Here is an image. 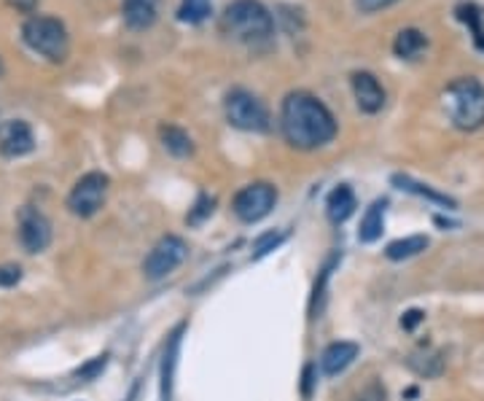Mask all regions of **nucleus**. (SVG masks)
<instances>
[{"mask_svg":"<svg viewBox=\"0 0 484 401\" xmlns=\"http://www.w3.org/2000/svg\"><path fill=\"white\" fill-rule=\"evenodd\" d=\"M355 359H358V345H355V342H344V340H342V342H333V345H328V348L323 351L321 356L323 375L333 378V375L344 372Z\"/></svg>","mask_w":484,"mask_h":401,"instance_id":"obj_12","label":"nucleus"},{"mask_svg":"<svg viewBox=\"0 0 484 401\" xmlns=\"http://www.w3.org/2000/svg\"><path fill=\"white\" fill-rule=\"evenodd\" d=\"M108 176L103 173H87L76 187L73 192L68 195V207L73 215H81V218H89L95 215L103 202H105V195H108Z\"/></svg>","mask_w":484,"mask_h":401,"instance_id":"obj_7","label":"nucleus"},{"mask_svg":"<svg viewBox=\"0 0 484 401\" xmlns=\"http://www.w3.org/2000/svg\"><path fill=\"white\" fill-rule=\"evenodd\" d=\"M280 242H283V234H278V232H267V234H261V237L253 242V256L261 259V256H267L269 251H275Z\"/></svg>","mask_w":484,"mask_h":401,"instance_id":"obj_23","label":"nucleus"},{"mask_svg":"<svg viewBox=\"0 0 484 401\" xmlns=\"http://www.w3.org/2000/svg\"><path fill=\"white\" fill-rule=\"evenodd\" d=\"M444 111L450 122L463 130L474 132L484 124V87L477 78H458L444 92Z\"/></svg>","mask_w":484,"mask_h":401,"instance_id":"obj_3","label":"nucleus"},{"mask_svg":"<svg viewBox=\"0 0 484 401\" xmlns=\"http://www.w3.org/2000/svg\"><path fill=\"white\" fill-rule=\"evenodd\" d=\"M423 318H425V313H420V310H409V313L401 318V326H404L406 332H412V329H415Z\"/></svg>","mask_w":484,"mask_h":401,"instance_id":"obj_27","label":"nucleus"},{"mask_svg":"<svg viewBox=\"0 0 484 401\" xmlns=\"http://www.w3.org/2000/svg\"><path fill=\"white\" fill-rule=\"evenodd\" d=\"M175 351H178V337H172L169 351L164 356V369H161V401H169V388H172V367H175Z\"/></svg>","mask_w":484,"mask_h":401,"instance_id":"obj_22","label":"nucleus"},{"mask_svg":"<svg viewBox=\"0 0 484 401\" xmlns=\"http://www.w3.org/2000/svg\"><path fill=\"white\" fill-rule=\"evenodd\" d=\"M221 30L234 41L261 43L272 35L275 22L259 0H234L221 16Z\"/></svg>","mask_w":484,"mask_h":401,"instance_id":"obj_2","label":"nucleus"},{"mask_svg":"<svg viewBox=\"0 0 484 401\" xmlns=\"http://www.w3.org/2000/svg\"><path fill=\"white\" fill-rule=\"evenodd\" d=\"M393 184H396L398 189L409 192V195L425 197V200L436 202V205H444V207H455V205H458L452 197H447V195H442V192H436V189H431V187H425V184H417V181L409 178V176H393Z\"/></svg>","mask_w":484,"mask_h":401,"instance_id":"obj_17","label":"nucleus"},{"mask_svg":"<svg viewBox=\"0 0 484 401\" xmlns=\"http://www.w3.org/2000/svg\"><path fill=\"white\" fill-rule=\"evenodd\" d=\"M22 38L35 54L46 57L51 62H62L68 57V49H70L68 30L54 16H41V14L30 16L22 27Z\"/></svg>","mask_w":484,"mask_h":401,"instance_id":"obj_4","label":"nucleus"},{"mask_svg":"<svg viewBox=\"0 0 484 401\" xmlns=\"http://www.w3.org/2000/svg\"><path fill=\"white\" fill-rule=\"evenodd\" d=\"M275 202H278V192H275L272 184H264V181L261 184H251V187L237 192L234 213H237L240 221L256 223V221H261V218H267L272 213Z\"/></svg>","mask_w":484,"mask_h":401,"instance_id":"obj_8","label":"nucleus"},{"mask_svg":"<svg viewBox=\"0 0 484 401\" xmlns=\"http://www.w3.org/2000/svg\"><path fill=\"white\" fill-rule=\"evenodd\" d=\"M352 95H355V103H358V108L363 114H377L385 105V89H382V84L377 81V76H371L366 70L352 73Z\"/></svg>","mask_w":484,"mask_h":401,"instance_id":"obj_11","label":"nucleus"},{"mask_svg":"<svg viewBox=\"0 0 484 401\" xmlns=\"http://www.w3.org/2000/svg\"><path fill=\"white\" fill-rule=\"evenodd\" d=\"M313 386H315V380H313V367H307L305 369V386H302V394L310 399L313 396Z\"/></svg>","mask_w":484,"mask_h":401,"instance_id":"obj_28","label":"nucleus"},{"mask_svg":"<svg viewBox=\"0 0 484 401\" xmlns=\"http://www.w3.org/2000/svg\"><path fill=\"white\" fill-rule=\"evenodd\" d=\"M213 205H215V202L210 200V197H199V200H196V205H194V210L188 213V223H191V226L202 223V221H205V218L213 213Z\"/></svg>","mask_w":484,"mask_h":401,"instance_id":"obj_24","label":"nucleus"},{"mask_svg":"<svg viewBox=\"0 0 484 401\" xmlns=\"http://www.w3.org/2000/svg\"><path fill=\"white\" fill-rule=\"evenodd\" d=\"M35 149V138L27 122L22 119H8L0 124V154L8 159H19Z\"/></svg>","mask_w":484,"mask_h":401,"instance_id":"obj_10","label":"nucleus"},{"mask_svg":"<svg viewBox=\"0 0 484 401\" xmlns=\"http://www.w3.org/2000/svg\"><path fill=\"white\" fill-rule=\"evenodd\" d=\"M210 8H213V0H183V3H180V11H178V16H180L183 22H191V24H196V22L207 19Z\"/></svg>","mask_w":484,"mask_h":401,"instance_id":"obj_21","label":"nucleus"},{"mask_svg":"<svg viewBox=\"0 0 484 401\" xmlns=\"http://www.w3.org/2000/svg\"><path fill=\"white\" fill-rule=\"evenodd\" d=\"M0 76H3V62H0Z\"/></svg>","mask_w":484,"mask_h":401,"instance_id":"obj_29","label":"nucleus"},{"mask_svg":"<svg viewBox=\"0 0 484 401\" xmlns=\"http://www.w3.org/2000/svg\"><path fill=\"white\" fill-rule=\"evenodd\" d=\"M425 248H428V237L425 234H409V237H401V240L390 242L385 256L393 259V261H404V259H412V256L423 253Z\"/></svg>","mask_w":484,"mask_h":401,"instance_id":"obj_16","label":"nucleus"},{"mask_svg":"<svg viewBox=\"0 0 484 401\" xmlns=\"http://www.w3.org/2000/svg\"><path fill=\"white\" fill-rule=\"evenodd\" d=\"M325 213H328V218H331L333 223H344V221L355 213V195H352V189H350L347 184L336 187V189L328 195Z\"/></svg>","mask_w":484,"mask_h":401,"instance_id":"obj_14","label":"nucleus"},{"mask_svg":"<svg viewBox=\"0 0 484 401\" xmlns=\"http://www.w3.org/2000/svg\"><path fill=\"white\" fill-rule=\"evenodd\" d=\"M280 124H283L286 141L294 149H302V151L321 149L328 141H333V135H336L333 114L310 92H291L283 100Z\"/></svg>","mask_w":484,"mask_h":401,"instance_id":"obj_1","label":"nucleus"},{"mask_svg":"<svg viewBox=\"0 0 484 401\" xmlns=\"http://www.w3.org/2000/svg\"><path fill=\"white\" fill-rule=\"evenodd\" d=\"M161 143L169 154L175 157H188L194 151L191 138L180 130V127H161Z\"/></svg>","mask_w":484,"mask_h":401,"instance_id":"obj_20","label":"nucleus"},{"mask_svg":"<svg viewBox=\"0 0 484 401\" xmlns=\"http://www.w3.org/2000/svg\"><path fill=\"white\" fill-rule=\"evenodd\" d=\"M122 14L130 30H149L157 22V0H124Z\"/></svg>","mask_w":484,"mask_h":401,"instance_id":"obj_13","label":"nucleus"},{"mask_svg":"<svg viewBox=\"0 0 484 401\" xmlns=\"http://www.w3.org/2000/svg\"><path fill=\"white\" fill-rule=\"evenodd\" d=\"M19 242L24 245L27 253H41L49 248L51 242V223L49 218L35 210V207H24L19 213Z\"/></svg>","mask_w":484,"mask_h":401,"instance_id":"obj_9","label":"nucleus"},{"mask_svg":"<svg viewBox=\"0 0 484 401\" xmlns=\"http://www.w3.org/2000/svg\"><path fill=\"white\" fill-rule=\"evenodd\" d=\"M425 35L420 32V30H415V27H409V30H401L398 32V38H396V43H393V51H396V57H401V59H412V57H417L423 49H425Z\"/></svg>","mask_w":484,"mask_h":401,"instance_id":"obj_18","label":"nucleus"},{"mask_svg":"<svg viewBox=\"0 0 484 401\" xmlns=\"http://www.w3.org/2000/svg\"><path fill=\"white\" fill-rule=\"evenodd\" d=\"M226 119L232 127L245 132H267L269 111L267 105L248 89H232L226 95Z\"/></svg>","mask_w":484,"mask_h":401,"instance_id":"obj_5","label":"nucleus"},{"mask_svg":"<svg viewBox=\"0 0 484 401\" xmlns=\"http://www.w3.org/2000/svg\"><path fill=\"white\" fill-rule=\"evenodd\" d=\"M186 256H188L186 242H183L180 237H175V234H167V237H161L160 242L151 248V253L146 256L143 272H146L149 280H161V278H167L172 269H178V267L186 261Z\"/></svg>","mask_w":484,"mask_h":401,"instance_id":"obj_6","label":"nucleus"},{"mask_svg":"<svg viewBox=\"0 0 484 401\" xmlns=\"http://www.w3.org/2000/svg\"><path fill=\"white\" fill-rule=\"evenodd\" d=\"M22 280V269L16 264H0V286H16Z\"/></svg>","mask_w":484,"mask_h":401,"instance_id":"obj_25","label":"nucleus"},{"mask_svg":"<svg viewBox=\"0 0 484 401\" xmlns=\"http://www.w3.org/2000/svg\"><path fill=\"white\" fill-rule=\"evenodd\" d=\"M385 207H388V202L377 200L371 202V207L363 213L361 229H358V240H361V242H377V240L382 237V229H385Z\"/></svg>","mask_w":484,"mask_h":401,"instance_id":"obj_15","label":"nucleus"},{"mask_svg":"<svg viewBox=\"0 0 484 401\" xmlns=\"http://www.w3.org/2000/svg\"><path fill=\"white\" fill-rule=\"evenodd\" d=\"M393 3H398V0H358V8L363 14H374V11H382V8H388Z\"/></svg>","mask_w":484,"mask_h":401,"instance_id":"obj_26","label":"nucleus"},{"mask_svg":"<svg viewBox=\"0 0 484 401\" xmlns=\"http://www.w3.org/2000/svg\"><path fill=\"white\" fill-rule=\"evenodd\" d=\"M455 14H458V19L461 22H466L469 27H471V32H474V41H477V46L484 49V14L482 8L477 5V3H461L458 8H455Z\"/></svg>","mask_w":484,"mask_h":401,"instance_id":"obj_19","label":"nucleus"}]
</instances>
